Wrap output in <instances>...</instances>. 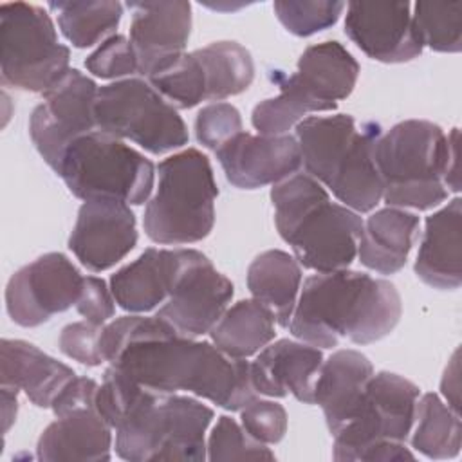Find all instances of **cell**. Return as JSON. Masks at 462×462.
<instances>
[{
    "label": "cell",
    "mask_w": 462,
    "mask_h": 462,
    "mask_svg": "<svg viewBox=\"0 0 462 462\" xmlns=\"http://www.w3.org/2000/svg\"><path fill=\"white\" fill-rule=\"evenodd\" d=\"M99 384L90 377L76 375L52 401L51 410L56 417H61L70 411L96 408V395Z\"/></svg>",
    "instance_id": "cell-42"
},
{
    "label": "cell",
    "mask_w": 462,
    "mask_h": 462,
    "mask_svg": "<svg viewBox=\"0 0 462 462\" xmlns=\"http://www.w3.org/2000/svg\"><path fill=\"white\" fill-rule=\"evenodd\" d=\"M130 43L139 74L148 78L162 63L184 52L191 32V4L184 0L128 2Z\"/></svg>",
    "instance_id": "cell-18"
},
{
    "label": "cell",
    "mask_w": 462,
    "mask_h": 462,
    "mask_svg": "<svg viewBox=\"0 0 462 462\" xmlns=\"http://www.w3.org/2000/svg\"><path fill=\"white\" fill-rule=\"evenodd\" d=\"M310 112H319L303 92L287 78L280 81V94L260 101L251 114V123L260 135H283Z\"/></svg>",
    "instance_id": "cell-34"
},
{
    "label": "cell",
    "mask_w": 462,
    "mask_h": 462,
    "mask_svg": "<svg viewBox=\"0 0 462 462\" xmlns=\"http://www.w3.org/2000/svg\"><path fill=\"white\" fill-rule=\"evenodd\" d=\"M413 25L422 47L437 52L462 49V2H415Z\"/></svg>",
    "instance_id": "cell-33"
},
{
    "label": "cell",
    "mask_w": 462,
    "mask_h": 462,
    "mask_svg": "<svg viewBox=\"0 0 462 462\" xmlns=\"http://www.w3.org/2000/svg\"><path fill=\"white\" fill-rule=\"evenodd\" d=\"M247 289L287 328L301 289V265L282 249L263 251L247 267Z\"/></svg>",
    "instance_id": "cell-27"
},
{
    "label": "cell",
    "mask_w": 462,
    "mask_h": 462,
    "mask_svg": "<svg viewBox=\"0 0 462 462\" xmlns=\"http://www.w3.org/2000/svg\"><path fill=\"white\" fill-rule=\"evenodd\" d=\"M99 343L108 365L155 392H188L229 411H240L258 395L249 361L180 336L159 316L116 318L103 325Z\"/></svg>",
    "instance_id": "cell-1"
},
{
    "label": "cell",
    "mask_w": 462,
    "mask_h": 462,
    "mask_svg": "<svg viewBox=\"0 0 462 462\" xmlns=\"http://www.w3.org/2000/svg\"><path fill=\"white\" fill-rule=\"evenodd\" d=\"M323 363L318 346L303 341L278 339L263 346L249 363L251 383L258 395H294L303 404H314V381Z\"/></svg>",
    "instance_id": "cell-20"
},
{
    "label": "cell",
    "mask_w": 462,
    "mask_h": 462,
    "mask_svg": "<svg viewBox=\"0 0 462 462\" xmlns=\"http://www.w3.org/2000/svg\"><path fill=\"white\" fill-rule=\"evenodd\" d=\"M56 173L83 202L114 199L128 206L148 202L155 180L150 159L123 139L99 130L72 141Z\"/></svg>",
    "instance_id": "cell-8"
},
{
    "label": "cell",
    "mask_w": 462,
    "mask_h": 462,
    "mask_svg": "<svg viewBox=\"0 0 462 462\" xmlns=\"http://www.w3.org/2000/svg\"><path fill=\"white\" fill-rule=\"evenodd\" d=\"M87 70L101 79H126L139 74L137 56L130 40L123 34H114L99 43L85 60Z\"/></svg>",
    "instance_id": "cell-37"
},
{
    "label": "cell",
    "mask_w": 462,
    "mask_h": 462,
    "mask_svg": "<svg viewBox=\"0 0 462 462\" xmlns=\"http://www.w3.org/2000/svg\"><path fill=\"white\" fill-rule=\"evenodd\" d=\"M417 231L415 213L392 206L377 209L363 222L357 258L379 274H393L404 267Z\"/></svg>",
    "instance_id": "cell-26"
},
{
    "label": "cell",
    "mask_w": 462,
    "mask_h": 462,
    "mask_svg": "<svg viewBox=\"0 0 462 462\" xmlns=\"http://www.w3.org/2000/svg\"><path fill=\"white\" fill-rule=\"evenodd\" d=\"M345 7V2L334 0H276L273 4L280 23L291 34L301 38L332 27Z\"/></svg>",
    "instance_id": "cell-35"
},
{
    "label": "cell",
    "mask_w": 462,
    "mask_h": 462,
    "mask_svg": "<svg viewBox=\"0 0 462 462\" xmlns=\"http://www.w3.org/2000/svg\"><path fill=\"white\" fill-rule=\"evenodd\" d=\"M460 218V197L451 199L426 218L413 269L419 280L433 289L455 291L462 283Z\"/></svg>",
    "instance_id": "cell-21"
},
{
    "label": "cell",
    "mask_w": 462,
    "mask_h": 462,
    "mask_svg": "<svg viewBox=\"0 0 462 462\" xmlns=\"http://www.w3.org/2000/svg\"><path fill=\"white\" fill-rule=\"evenodd\" d=\"M359 76L357 60L336 40L309 45L300 60L296 72L287 79L314 101L319 112L334 110L336 101L346 99Z\"/></svg>",
    "instance_id": "cell-22"
},
{
    "label": "cell",
    "mask_w": 462,
    "mask_h": 462,
    "mask_svg": "<svg viewBox=\"0 0 462 462\" xmlns=\"http://www.w3.org/2000/svg\"><path fill=\"white\" fill-rule=\"evenodd\" d=\"M402 301L397 287L366 273L341 269L316 273L303 282L289 332L312 346L332 348L341 337L370 345L399 323Z\"/></svg>",
    "instance_id": "cell-2"
},
{
    "label": "cell",
    "mask_w": 462,
    "mask_h": 462,
    "mask_svg": "<svg viewBox=\"0 0 462 462\" xmlns=\"http://www.w3.org/2000/svg\"><path fill=\"white\" fill-rule=\"evenodd\" d=\"M18 411V390L11 386H2V424H4V433L9 431L16 419Z\"/></svg>",
    "instance_id": "cell-44"
},
{
    "label": "cell",
    "mask_w": 462,
    "mask_h": 462,
    "mask_svg": "<svg viewBox=\"0 0 462 462\" xmlns=\"http://www.w3.org/2000/svg\"><path fill=\"white\" fill-rule=\"evenodd\" d=\"M83 280L63 253H45L9 278L5 310L20 327H40L78 303Z\"/></svg>",
    "instance_id": "cell-13"
},
{
    "label": "cell",
    "mask_w": 462,
    "mask_h": 462,
    "mask_svg": "<svg viewBox=\"0 0 462 462\" xmlns=\"http://www.w3.org/2000/svg\"><path fill=\"white\" fill-rule=\"evenodd\" d=\"M49 9L58 16L61 34L78 49L114 36L123 16V4L117 0L49 2Z\"/></svg>",
    "instance_id": "cell-31"
},
{
    "label": "cell",
    "mask_w": 462,
    "mask_h": 462,
    "mask_svg": "<svg viewBox=\"0 0 462 462\" xmlns=\"http://www.w3.org/2000/svg\"><path fill=\"white\" fill-rule=\"evenodd\" d=\"M240 424L253 439L276 444L287 431V411L276 401L254 397L240 410Z\"/></svg>",
    "instance_id": "cell-39"
},
{
    "label": "cell",
    "mask_w": 462,
    "mask_h": 462,
    "mask_svg": "<svg viewBox=\"0 0 462 462\" xmlns=\"http://www.w3.org/2000/svg\"><path fill=\"white\" fill-rule=\"evenodd\" d=\"M274 314L258 300H240L227 307L209 330L211 343L226 356L247 359L267 346L274 336Z\"/></svg>",
    "instance_id": "cell-28"
},
{
    "label": "cell",
    "mask_w": 462,
    "mask_h": 462,
    "mask_svg": "<svg viewBox=\"0 0 462 462\" xmlns=\"http://www.w3.org/2000/svg\"><path fill=\"white\" fill-rule=\"evenodd\" d=\"M36 457L42 462L110 460L112 428L96 408L65 413L43 430L36 444Z\"/></svg>",
    "instance_id": "cell-25"
},
{
    "label": "cell",
    "mask_w": 462,
    "mask_h": 462,
    "mask_svg": "<svg viewBox=\"0 0 462 462\" xmlns=\"http://www.w3.org/2000/svg\"><path fill=\"white\" fill-rule=\"evenodd\" d=\"M345 34L372 60L404 63L422 54L410 2H350Z\"/></svg>",
    "instance_id": "cell-16"
},
{
    "label": "cell",
    "mask_w": 462,
    "mask_h": 462,
    "mask_svg": "<svg viewBox=\"0 0 462 462\" xmlns=\"http://www.w3.org/2000/svg\"><path fill=\"white\" fill-rule=\"evenodd\" d=\"M278 235L292 256L314 273L348 269L357 256L363 220L354 209L332 202L309 173H294L271 188Z\"/></svg>",
    "instance_id": "cell-4"
},
{
    "label": "cell",
    "mask_w": 462,
    "mask_h": 462,
    "mask_svg": "<svg viewBox=\"0 0 462 462\" xmlns=\"http://www.w3.org/2000/svg\"><path fill=\"white\" fill-rule=\"evenodd\" d=\"M146 81L177 110L206 101V79L195 52H182L155 69Z\"/></svg>",
    "instance_id": "cell-32"
},
{
    "label": "cell",
    "mask_w": 462,
    "mask_h": 462,
    "mask_svg": "<svg viewBox=\"0 0 462 462\" xmlns=\"http://www.w3.org/2000/svg\"><path fill=\"white\" fill-rule=\"evenodd\" d=\"M195 253L197 249L188 247L144 249L134 262L110 276V291L116 303L134 314L161 307Z\"/></svg>",
    "instance_id": "cell-19"
},
{
    "label": "cell",
    "mask_w": 462,
    "mask_h": 462,
    "mask_svg": "<svg viewBox=\"0 0 462 462\" xmlns=\"http://www.w3.org/2000/svg\"><path fill=\"white\" fill-rule=\"evenodd\" d=\"M374 366L357 350H336L321 363L314 381V404L323 410L330 435L339 431L356 413Z\"/></svg>",
    "instance_id": "cell-24"
},
{
    "label": "cell",
    "mask_w": 462,
    "mask_h": 462,
    "mask_svg": "<svg viewBox=\"0 0 462 462\" xmlns=\"http://www.w3.org/2000/svg\"><path fill=\"white\" fill-rule=\"evenodd\" d=\"M193 52L204 70L206 101L218 103L226 97L238 96L254 79L251 52L236 42H213Z\"/></svg>",
    "instance_id": "cell-29"
},
{
    "label": "cell",
    "mask_w": 462,
    "mask_h": 462,
    "mask_svg": "<svg viewBox=\"0 0 462 462\" xmlns=\"http://www.w3.org/2000/svg\"><path fill=\"white\" fill-rule=\"evenodd\" d=\"M440 393L444 395L448 406L460 413V383H458V350H455V354L451 356L442 381H440Z\"/></svg>",
    "instance_id": "cell-43"
},
{
    "label": "cell",
    "mask_w": 462,
    "mask_h": 462,
    "mask_svg": "<svg viewBox=\"0 0 462 462\" xmlns=\"http://www.w3.org/2000/svg\"><path fill=\"white\" fill-rule=\"evenodd\" d=\"M83 319L103 327L116 314V300L103 278L85 276L83 289L74 305Z\"/></svg>",
    "instance_id": "cell-41"
},
{
    "label": "cell",
    "mask_w": 462,
    "mask_h": 462,
    "mask_svg": "<svg viewBox=\"0 0 462 462\" xmlns=\"http://www.w3.org/2000/svg\"><path fill=\"white\" fill-rule=\"evenodd\" d=\"M227 182L238 189L274 186L301 168V152L296 137L253 135L240 132L215 152Z\"/></svg>",
    "instance_id": "cell-17"
},
{
    "label": "cell",
    "mask_w": 462,
    "mask_h": 462,
    "mask_svg": "<svg viewBox=\"0 0 462 462\" xmlns=\"http://www.w3.org/2000/svg\"><path fill=\"white\" fill-rule=\"evenodd\" d=\"M233 292L231 280L197 251L155 316L168 321L180 336L199 337L209 334L227 309Z\"/></svg>",
    "instance_id": "cell-14"
},
{
    "label": "cell",
    "mask_w": 462,
    "mask_h": 462,
    "mask_svg": "<svg viewBox=\"0 0 462 462\" xmlns=\"http://www.w3.org/2000/svg\"><path fill=\"white\" fill-rule=\"evenodd\" d=\"M242 130L240 112L231 103H209L202 106L195 117L197 141L213 152L222 148Z\"/></svg>",
    "instance_id": "cell-38"
},
{
    "label": "cell",
    "mask_w": 462,
    "mask_h": 462,
    "mask_svg": "<svg viewBox=\"0 0 462 462\" xmlns=\"http://www.w3.org/2000/svg\"><path fill=\"white\" fill-rule=\"evenodd\" d=\"M76 377L65 363L23 339L0 341V383L22 390L38 408H51L56 395Z\"/></svg>",
    "instance_id": "cell-23"
},
{
    "label": "cell",
    "mask_w": 462,
    "mask_h": 462,
    "mask_svg": "<svg viewBox=\"0 0 462 462\" xmlns=\"http://www.w3.org/2000/svg\"><path fill=\"white\" fill-rule=\"evenodd\" d=\"M383 200L392 208L431 209L460 191L458 128L406 119L379 134L374 146Z\"/></svg>",
    "instance_id": "cell-3"
},
{
    "label": "cell",
    "mask_w": 462,
    "mask_h": 462,
    "mask_svg": "<svg viewBox=\"0 0 462 462\" xmlns=\"http://www.w3.org/2000/svg\"><path fill=\"white\" fill-rule=\"evenodd\" d=\"M94 79L69 69L67 74L42 94L29 117V135L43 161L58 171L65 150L78 137L96 128L94 103L97 96Z\"/></svg>",
    "instance_id": "cell-12"
},
{
    "label": "cell",
    "mask_w": 462,
    "mask_h": 462,
    "mask_svg": "<svg viewBox=\"0 0 462 462\" xmlns=\"http://www.w3.org/2000/svg\"><path fill=\"white\" fill-rule=\"evenodd\" d=\"M419 393V386L402 375L386 370L372 374L356 413L332 435V458L361 460L379 442H406L413 428Z\"/></svg>",
    "instance_id": "cell-11"
},
{
    "label": "cell",
    "mask_w": 462,
    "mask_h": 462,
    "mask_svg": "<svg viewBox=\"0 0 462 462\" xmlns=\"http://www.w3.org/2000/svg\"><path fill=\"white\" fill-rule=\"evenodd\" d=\"M157 188L148 199L143 227L155 244L184 245L204 240L215 224L218 188L202 152L186 148L157 164Z\"/></svg>",
    "instance_id": "cell-7"
},
{
    "label": "cell",
    "mask_w": 462,
    "mask_h": 462,
    "mask_svg": "<svg viewBox=\"0 0 462 462\" xmlns=\"http://www.w3.org/2000/svg\"><path fill=\"white\" fill-rule=\"evenodd\" d=\"M101 330L103 327L94 325L87 319L69 323L61 328L58 346L61 354L67 357L87 365V366H99L105 363L101 352Z\"/></svg>",
    "instance_id": "cell-40"
},
{
    "label": "cell",
    "mask_w": 462,
    "mask_h": 462,
    "mask_svg": "<svg viewBox=\"0 0 462 462\" xmlns=\"http://www.w3.org/2000/svg\"><path fill=\"white\" fill-rule=\"evenodd\" d=\"M208 460H274L267 444L253 439L242 424L229 415H220L213 426L208 444Z\"/></svg>",
    "instance_id": "cell-36"
},
{
    "label": "cell",
    "mask_w": 462,
    "mask_h": 462,
    "mask_svg": "<svg viewBox=\"0 0 462 462\" xmlns=\"http://www.w3.org/2000/svg\"><path fill=\"white\" fill-rule=\"evenodd\" d=\"M215 413L200 401L143 388L116 430V453L130 462L208 458L206 430Z\"/></svg>",
    "instance_id": "cell-6"
},
{
    "label": "cell",
    "mask_w": 462,
    "mask_h": 462,
    "mask_svg": "<svg viewBox=\"0 0 462 462\" xmlns=\"http://www.w3.org/2000/svg\"><path fill=\"white\" fill-rule=\"evenodd\" d=\"M411 428V448L420 455L444 460L455 458L462 446L460 413L453 411L437 393L417 399Z\"/></svg>",
    "instance_id": "cell-30"
},
{
    "label": "cell",
    "mask_w": 462,
    "mask_h": 462,
    "mask_svg": "<svg viewBox=\"0 0 462 462\" xmlns=\"http://www.w3.org/2000/svg\"><path fill=\"white\" fill-rule=\"evenodd\" d=\"M137 244L135 215L114 199L85 200L69 236V249L83 267L101 273L119 263Z\"/></svg>",
    "instance_id": "cell-15"
},
{
    "label": "cell",
    "mask_w": 462,
    "mask_h": 462,
    "mask_svg": "<svg viewBox=\"0 0 462 462\" xmlns=\"http://www.w3.org/2000/svg\"><path fill=\"white\" fill-rule=\"evenodd\" d=\"M94 119L99 132L128 139L153 155L182 148L189 139L177 108L141 78L99 87Z\"/></svg>",
    "instance_id": "cell-10"
},
{
    "label": "cell",
    "mask_w": 462,
    "mask_h": 462,
    "mask_svg": "<svg viewBox=\"0 0 462 462\" xmlns=\"http://www.w3.org/2000/svg\"><path fill=\"white\" fill-rule=\"evenodd\" d=\"M379 134L377 125L357 128L348 114L307 116L296 125L301 166L343 206L356 213L372 211L383 199L374 159Z\"/></svg>",
    "instance_id": "cell-5"
},
{
    "label": "cell",
    "mask_w": 462,
    "mask_h": 462,
    "mask_svg": "<svg viewBox=\"0 0 462 462\" xmlns=\"http://www.w3.org/2000/svg\"><path fill=\"white\" fill-rule=\"evenodd\" d=\"M69 61L70 51L60 43L43 7L0 4V78L5 87L43 94L67 74Z\"/></svg>",
    "instance_id": "cell-9"
}]
</instances>
